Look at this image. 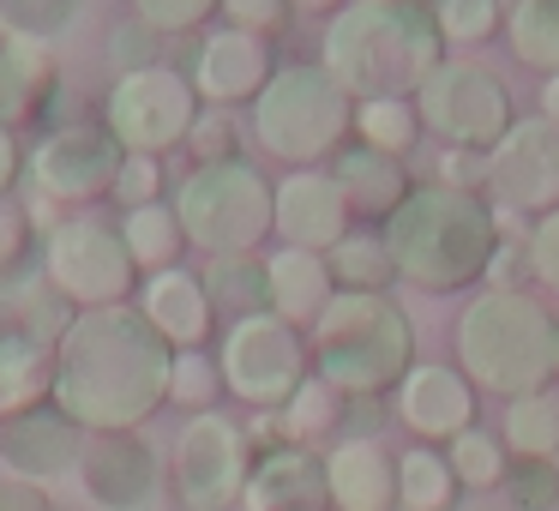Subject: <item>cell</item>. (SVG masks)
<instances>
[{
    "mask_svg": "<svg viewBox=\"0 0 559 511\" xmlns=\"http://www.w3.org/2000/svg\"><path fill=\"white\" fill-rule=\"evenodd\" d=\"M175 349L151 319L127 307H91L55 343V409L85 433H139L169 403Z\"/></svg>",
    "mask_w": 559,
    "mask_h": 511,
    "instance_id": "cell-1",
    "label": "cell"
},
{
    "mask_svg": "<svg viewBox=\"0 0 559 511\" xmlns=\"http://www.w3.org/2000/svg\"><path fill=\"white\" fill-rule=\"evenodd\" d=\"M379 235L391 247L397 283H409L421 295H463L487 283V265L506 241V223L487 205V193L415 181V193L391 211Z\"/></svg>",
    "mask_w": 559,
    "mask_h": 511,
    "instance_id": "cell-2",
    "label": "cell"
},
{
    "mask_svg": "<svg viewBox=\"0 0 559 511\" xmlns=\"http://www.w3.org/2000/svg\"><path fill=\"white\" fill-rule=\"evenodd\" d=\"M445 61V37L415 0H349L337 19H325V37H319V67L355 103L415 97Z\"/></svg>",
    "mask_w": 559,
    "mask_h": 511,
    "instance_id": "cell-3",
    "label": "cell"
},
{
    "mask_svg": "<svg viewBox=\"0 0 559 511\" xmlns=\"http://www.w3.org/2000/svg\"><path fill=\"white\" fill-rule=\"evenodd\" d=\"M457 367L475 391L530 397L559 379V319L535 289H475L457 313Z\"/></svg>",
    "mask_w": 559,
    "mask_h": 511,
    "instance_id": "cell-4",
    "label": "cell"
},
{
    "mask_svg": "<svg viewBox=\"0 0 559 511\" xmlns=\"http://www.w3.org/2000/svg\"><path fill=\"white\" fill-rule=\"evenodd\" d=\"M307 343H313V373L355 403L397 391L403 373L415 367V319L391 295L337 289L331 307L313 319Z\"/></svg>",
    "mask_w": 559,
    "mask_h": 511,
    "instance_id": "cell-5",
    "label": "cell"
},
{
    "mask_svg": "<svg viewBox=\"0 0 559 511\" xmlns=\"http://www.w3.org/2000/svg\"><path fill=\"white\" fill-rule=\"evenodd\" d=\"M253 145L283 169H325L355 139V97L319 61H283L253 97Z\"/></svg>",
    "mask_w": 559,
    "mask_h": 511,
    "instance_id": "cell-6",
    "label": "cell"
},
{
    "mask_svg": "<svg viewBox=\"0 0 559 511\" xmlns=\"http://www.w3.org/2000/svg\"><path fill=\"white\" fill-rule=\"evenodd\" d=\"M181 235L193 253L229 259V253H265L277 235V181L253 157L193 163L169 193Z\"/></svg>",
    "mask_w": 559,
    "mask_h": 511,
    "instance_id": "cell-7",
    "label": "cell"
},
{
    "mask_svg": "<svg viewBox=\"0 0 559 511\" xmlns=\"http://www.w3.org/2000/svg\"><path fill=\"white\" fill-rule=\"evenodd\" d=\"M43 283L61 295L73 313L91 307H127L139 301V265L127 253L121 229L97 211H67L61 229L43 241Z\"/></svg>",
    "mask_w": 559,
    "mask_h": 511,
    "instance_id": "cell-8",
    "label": "cell"
},
{
    "mask_svg": "<svg viewBox=\"0 0 559 511\" xmlns=\"http://www.w3.org/2000/svg\"><path fill=\"white\" fill-rule=\"evenodd\" d=\"M217 373L223 391L247 409H283L295 391L313 379V343H307L301 325L265 313L229 319L217 337Z\"/></svg>",
    "mask_w": 559,
    "mask_h": 511,
    "instance_id": "cell-9",
    "label": "cell"
},
{
    "mask_svg": "<svg viewBox=\"0 0 559 511\" xmlns=\"http://www.w3.org/2000/svg\"><path fill=\"white\" fill-rule=\"evenodd\" d=\"M199 115H205V103H199L187 67L175 61L145 67V73H121L109 85V97H103V127L115 133V145L127 157H169V151H181L193 139Z\"/></svg>",
    "mask_w": 559,
    "mask_h": 511,
    "instance_id": "cell-10",
    "label": "cell"
},
{
    "mask_svg": "<svg viewBox=\"0 0 559 511\" xmlns=\"http://www.w3.org/2000/svg\"><path fill=\"white\" fill-rule=\"evenodd\" d=\"M415 109H421V133H433L445 151H493L499 139L518 121V103L511 85L481 61H463L451 55L421 91H415Z\"/></svg>",
    "mask_w": 559,
    "mask_h": 511,
    "instance_id": "cell-11",
    "label": "cell"
},
{
    "mask_svg": "<svg viewBox=\"0 0 559 511\" xmlns=\"http://www.w3.org/2000/svg\"><path fill=\"white\" fill-rule=\"evenodd\" d=\"M253 475V445L247 427L223 409L187 415V427L175 433L169 451V487L181 511H235Z\"/></svg>",
    "mask_w": 559,
    "mask_h": 511,
    "instance_id": "cell-12",
    "label": "cell"
},
{
    "mask_svg": "<svg viewBox=\"0 0 559 511\" xmlns=\"http://www.w3.org/2000/svg\"><path fill=\"white\" fill-rule=\"evenodd\" d=\"M127 151L103 121H61L25 151V181L61 211H91L115 193Z\"/></svg>",
    "mask_w": 559,
    "mask_h": 511,
    "instance_id": "cell-13",
    "label": "cell"
},
{
    "mask_svg": "<svg viewBox=\"0 0 559 511\" xmlns=\"http://www.w3.org/2000/svg\"><path fill=\"white\" fill-rule=\"evenodd\" d=\"M487 205L499 223H542L559 211V127L518 115L511 133L487 151Z\"/></svg>",
    "mask_w": 559,
    "mask_h": 511,
    "instance_id": "cell-14",
    "label": "cell"
},
{
    "mask_svg": "<svg viewBox=\"0 0 559 511\" xmlns=\"http://www.w3.org/2000/svg\"><path fill=\"white\" fill-rule=\"evenodd\" d=\"M277 49L271 37H253V31H235V25H211L193 37V61H187V79H193L199 103L205 109H253V97L271 85L277 73Z\"/></svg>",
    "mask_w": 559,
    "mask_h": 511,
    "instance_id": "cell-15",
    "label": "cell"
},
{
    "mask_svg": "<svg viewBox=\"0 0 559 511\" xmlns=\"http://www.w3.org/2000/svg\"><path fill=\"white\" fill-rule=\"evenodd\" d=\"M475 397L469 373L451 361H415L397 385V421L415 433V445H451L457 433L475 427Z\"/></svg>",
    "mask_w": 559,
    "mask_h": 511,
    "instance_id": "cell-16",
    "label": "cell"
},
{
    "mask_svg": "<svg viewBox=\"0 0 559 511\" xmlns=\"http://www.w3.org/2000/svg\"><path fill=\"white\" fill-rule=\"evenodd\" d=\"M79 482L97 511H145L163 487V463L139 433H91L85 457H79Z\"/></svg>",
    "mask_w": 559,
    "mask_h": 511,
    "instance_id": "cell-17",
    "label": "cell"
},
{
    "mask_svg": "<svg viewBox=\"0 0 559 511\" xmlns=\"http://www.w3.org/2000/svg\"><path fill=\"white\" fill-rule=\"evenodd\" d=\"M355 229V211L331 169H289L277 181V247H307V253H331L343 235Z\"/></svg>",
    "mask_w": 559,
    "mask_h": 511,
    "instance_id": "cell-18",
    "label": "cell"
},
{
    "mask_svg": "<svg viewBox=\"0 0 559 511\" xmlns=\"http://www.w3.org/2000/svg\"><path fill=\"white\" fill-rule=\"evenodd\" d=\"M85 427L73 415H61L55 403H37V409L0 421V470L31 475V482H55V475L79 470L85 457Z\"/></svg>",
    "mask_w": 559,
    "mask_h": 511,
    "instance_id": "cell-19",
    "label": "cell"
},
{
    "mask_svg": "<svg viewBox=\"0 0 559 511\" xmlns=\"http://www.w3.org/2000/svg\"><path fill=\"white\" fill-rule=\"evenodd\" d=\"M133 307L151 319V331H157L175 355H181V349H205L211 331H217V307H211L199 271H187V265H169V271H157V277H145Z\"/></svg>",
    "mask_w": 559,
    "mask_h": 511,
    "instance_id": "cell-20",
    "label": "cell"
},
{
    "mask_svg": "<svg viewBox=\"0 0 559 511\" xmlns=\"http://www.w3.org/2000/svg\"><path fill=\"white\" fill-rule=\"evenodd\" d=\"M331 511H403L397 506V457L373 433H349L325 451Z\"/></svg>",
    "mask_w": 559,
    "mask_h": 511,
    "instance_id": "cell-21",
    "label": "cell"
},
{
    "mask_svg": "<svg viewBox=\"0 0 559 511\" xmlns=\"http://www.w3.org/2000/svg\"><path fill=\"white\" fill-rule=\"evenodd\" d=\"M241 511H331L325 457H313V445H271L253 457Z\"/></svg>",
    "mask_w": 559,
    "mask_h": 511,
    "instance_id": "cell-22",
    "label": "cell"
},
{
    "mask_svg": "<svg viewBox=\"0 0 559 511\" xmlns=\"http://www.w3.org/2000/svg\"><path fill=\"white\" fill-rule=\"evenodd\" d=\"M325 169H331V181L343 187V199H349V211H355L361 229H385V217L415 193L409 163L385 157V151H373V145H355V139L325 163Z\"/></svg>",
    "mask_w": 559,
    "mask_h": 511,
    "instance_id": "cell-23",
    "label": "cell"
},
{
    "mask_svg": "<svg viewBox=\"0 0 559 511\" xmlns=\"http://www.w3.org/2000/svg\"><path fill=\"white\" fill-rule=\"evenodd\" d=\"M265 283H271V313L289 319V325L313 331V319L331 307L337 283H331L325 253H307V247H271L265 253Z\"/></svg>",
    "mask_w": 559,
    "mask_h": 511,
    "instance_id": "cell-24",
    "label": "cell"
},
{
    "mask_svg": "<svg viewBox=\"0 0 559 511\" xmlns=\"http://www.w3.org/2000/svg\"><path fill=\"white\" fill-rule=\"evenodd\" d=\"M55 403V343L31 331H0V421Z\"/></svg>",
    "mask_w": 559,
    "mask_h": 511,
    "instance_id": "cell-25",
    "label": "cell"
},
{
    "mask_svg": "<svg viewBox=\"0 0 559 511\" xmlns=\"http://www.w3.org/2000/svg\"><path fill=\"white\" fill-rule=\"evenodd\" d=\"M115 229H121L127 253H133V265H139V277H157V271H169V265H181V259H187V235H181V217H175L169 199L121 211Z\"/></svg>",
    "mask_w": 559,
    "mask_h": 511,
    "instance_id": "cell-26",
    "label": "cell"
},
{
    "mask_svg": "<svg viewBox=\"0 0 559 511\" xmlns=\"http://www.w3.org/2000/svg\"><path fill=\"white\" fill-rule=\"evenodd\" d=\"M217 319H247L271 307V283H265V253H229V259H205L199 265Z\"/></svg>",
    "mask_w": 559,
    "mask_h": 511,
    "instance_id": "cell-27",
    "label": "cell"
},
{
    "mask_svg": "<svg viewBox=\"0 0 559 511\" xmlns=\"http://www.w3.org/2000/svg\"><path fill=\"white\" fill-rule=\"evenodd\" d=\"M506 49L523 73H559V0H511L506 7Z\"/></svg>",
    "mask_w": 559,
    "mask_h": 511,
    "instance_id": "cell-28",
    "label": "cell"
},
{
    "mask_svg": "<svg viewBox=\"0 0 559 511\" xmlns=\"http://www.w3.org/2000/svg\"><path fill=\"white\" fill-rule=\"evenodd\" d=\"M325 265H331V283H337V289H349V295H391V283H397V265H391L385 235L361 229V223H355V229L331 247Z\"/></svg>",
    "mask_w": 559,
    "mask_h": 511,
    "instance_id": "cell-29",
    "label": "cell"
},
{
    "mask_svg": "<svg viewBox=\"0 0 559 511\" xmlns=\"http://www.w3.org/2000/svg\"><path fill=\"white\" fill-rule=\"evenodd\" d=\"M506 451L518 463H559V391H530L506 403Z\"/></svg>",
    "mask_w": 559,
    "mask_h": 511,
    "instance_id": "cell-30",
    "label": "cell"
},
{
    "mask_svg": "<svg viewBox=\"0 0 559 511\" xmlns=\"http://www.w3.org/2000/svg\"><path fill=\"white\" fill-rule=\"evenodd\" d=\"M355 145H373L385 157H409L421 145V109L415 97H367L355 103Z\"/></svg>",
    "mask_w": 559,
    "mask_h": 511,
    "instance_id": "cell-31",
    "label": "cell"
},
{
    "mask_svg": "<svg viewBox=\"0 0 559 511\" xmlns=\"http://www.w3.org/2000/svg\"><path fill=\"white\" fill-rule=\"evenodd\" d=\"M451 494H457V475H451L439 445H409L397 457V506L403 511H445Z\"/></svg>",
    "mask_w": 559,
    "mask_h": 511,
    "instance_id": "cell-32",
    "label": "cell"
},
{
    "mask_svg": "<svg viewBox=\"0 0 559 511\" xmlns=\"http://www.w3.org/2000/svg\"><path fill=\"white\" fill-rule=\"evenodd\" d=\"M433 25L451 55L487 49L506 37V0H433Z\"/></svg>",
    "mask_w": 559,
    "mask_h": 511,
    "instance_id": "cell-33",
    "label": "cell"
},
{
    "mask_svg": "<svg viewBox=\"0 0 559 511\" xmlns=\"http://www.w3.org/2000/svg\"><path fill=\"white\" fill-rule=\"evenodd\" d=\"M343 403H349V397H343L337 385H325V379L313 373V379H307V385H301V391H295V397L277 409L283 445H313V439H325L331 427L343 421Z\"/></svg>",
    "mask_w": 559,
    "mask_h": 511,
    "instance_id": "cell-34",
    "label": "cell"
},
{
    "mask_svg": "<svg viewBox=\"0 0 559 511\" xmlns=\"http://www.w3.org/2000/svg\"><path fill=\"white\" fill-rule=\"evenodd\" d=\"M445 463L451 475H457V487H475V494H493V487H506V470H511V451L499 433H487V427H469V433H457L445 445Z\"/></svg>",
    "mask_w": 559,
    "mask_h": 511,
    "instance_id": "cell-35",
    "label": "cell"
},
{
    "mask_svg": "<svg viewBox=\"0 0 559 511\" xmlns=\"http://www.w3.org/2000/svg\"><path fill=\"white\" fill-rule=\"evenodd\" d=\"M223 397V373H217V355L205 349H181L175 355V373H169V403H181V409H217Z\"/></svg>",
    "mask_w": 559,
    "mask_h": 511,
    "instance_id": "cell-36",
    "label": "cell"
},
{
    "mask_svg": "<svg viewBox=\"0 0 559 511\" xmlns=\"http://www.w3.org/2000/svg\"><path fill=\"white\" fill-rule=\"evenodd\" d=\"M127 7H133V19L151 25L157 37H199V31H211L223 0H127Z\"/></svg>",
    "mask_w": 559,
    "mask_h": 511,
    "instance_id": "cell-37",
    "label": "cell"
},
{
    "mask_svg": "<svg viewBox=\"0 0 559 511\" xmlns=\"http://www.w3.org/2000/svg\"><path fill=\"white\" fill-rule=\"evenodd\" d=\"M73 13H79V0H0V31L55 43L67 25H73Z\"/></svg>",
    "mask_w": 559,
    "mask_h": 511,
    "instance_id": "cell-38",
    "label": "cell"
},
{
    "mask_svg": "<svg viewBox=\"0 0 559 511\" xmlns=\"http://www.w3.org/2000/svg\"><path fill=\"white\" fill-rule=\"evenodd\" d=\"M163 43H169V37H157L151 25L121 19V25L109 31V67H115V79H121V73H145V67H163Z\"/></svg>",
    "mask_w": 559,
    "mask_h": 511,
    "instance_id": "cell-39",
    "label": "cell"
},
{
    "mask_svg": "<svg viewBox=\"0 0 559 511\" xmlns=\"http://www.w3.org/2000/svg\"><path fill=\"white\" fill-rule=\"evenodd\" d=\"M31 247H37V223H31L25 199H0V283H13L25 271Z\"/></svg>",
    "mask_w": 559,
    "mask_h": 511,
    "instance_id": "cell-40",
    "label": "cell"
},
{
    "mask_svg": "<svg viewBox=\"0 0 559 511\" xmlns=\"http://www.w3.org/2000/svg\"><path fill=\"white\" fill-rule=\"evenodd\" d=\"M506 487L518 511H554L559 506V463H511Z\"/></svg>",
    "mask_w": 559,
    "mask_h": 511,
    "instance_id": "cell-41",
    "label": "cell"
},
{
    "mask_svg": "<svg viewBox=\"0 0 559 511\" xmlns=\"http://www.w3.org/2000/svg\"><path fill=\"white\" fill-rule=\"evenodd\" d=\"M187 151H193V163H223V157H241V127H235L229 109H205L193 127V139H187Z\"/></svg>",
    "mask_w": 559,
    "mask_h": 511,
    "instance_id": "cell-42",
    "label": "cell"
},
{
    "mask_svg": "<svg viewBox=\"0 0 559 511\" xmlns=\"http://www.w3.org/2000/svg\"><path fill=\"white\" fill-rule=\"evenodd\" d=\"M217 19L235 31H253V37H277V31H289L295 7L289 0H223Z\"/></svg>",
    "mask_w": 559,
    "mask_h": 511,
    "instance_id": "cell-43",
    "label": "cell"
},
{
    "mask_svg": "<svg viewBox=\"0 0 559 511\" xmlns=\"http://www.w3.org/2000/svg\"><path fill=\"white\" fill-rule=\"evenodd\" d=\"M523 247H530V283H542L547 295H559V211L523 229Z\"/></svg>",
    "mask_w": 559,
    "mask_h": 511,
    "instance_id": "cell-44",
    "label": "cell"
},
{
    "mask_svg": "<svg viewBox=\"0 0 559 511\" xmlns=\"http://www.w3.org/2000/svg\"><path fill=\"white\" fill-rule=\"evenodd\" d=\"M115 205L133 211V205H157L163 199V157H127L121 163V181H115Z\"/></svg>",
    "mask_w": 559,
    "mask_h": 511,
    "instance_id": "cell-45",
    "label": "cell"
},
{
    "mask_svg": "<svg viewBox=\"0 0 559 511\" xmlns=\"http://www.w3.org/2000/svg\"><path fill=\"white\" fill-rule=\"evenodd\" d=\"M481 289H530V247H523V235L511 241V229H506V241H499Z\"/></svg>",
    "mask_w": 559,
    "mask_h": 511,
    "instance_id": "cell-46",
    "label": "cell"
},
{
    "mask_svg": "<svg viewBox=\"0 0 559 511\" xmlns=\"http://www.w3.org/2000/svg\"><path fill=\"white\" fill-rule=\"evenodd\" d=\"M433 181L463 187V193H487V157L481 151H445L439 145V175Z\"/></svg>",
    "mask_w": 559,
    "mask_h": 511,
    "instance_id": "cell-47",
    "label": "cell"
},
{
    "mask_svg": "<svg viewBox=\"0 0 559 511\" xmlns=\"http://www.w3.org/2000/svg\"><path fill=\"white\" fill-rule=\"evenodd\" d=\"M0 511H55V494H49V482L0 470Z\"/></svg>",
    "mask_w": 559,
    "mask_h": 511,
    "instance_id": "cell-48",
    "label": "cell"
},
{
    "mask_svg": "<svg viewBox=\"0 0 559 511\" xmlns=\"http://www.w3.org/2000/svg\"><path fill=\"white\" fill-rule=\"evenodd\" d=\"M19 181H25V139H19V127L0 121V199H13Z\"/></svg>",
    "mask_w": 559,
    "mask_h": 511,
    "instance_id": "cell-49",
    "label": "cell"
},
{
    "mask_svg": "<svg viewBox=\"0 0 559 511\" xmlns=\"http://www.w3.org/2000/svg\"><path fill=\"white\" fill-rule=\"evenodd\" d=\"M535 115L559 127V73H554V79H542V91H535Z\"/></svg>",
    "mask_w": 559,
    "mask_h": 511,
    "instance_id": "cell-50",
    "label": "cell"
},
{
    "mask_svg": "<svg viewBox=\"0 0 559 511\" xmlns=\"http://www.w3.org/2000/svg\"><path fill=\"white\" fill-rule=\"evenodd\" d=\"M289 7H295V13H307V19H337L349 0H289Z\"/></svg>",
    "mask_w": 559,
    "mask_h": 511,
    "instance_id": "cell-51",
    "label": "cell"
},
{
    "mask_svg": "<svg viewBox=\"0 0 559 511\" xmlns=\"http://www.w3.org/2000/svg\"><path fill=\"white\" fill-rule=\"evenodd\" d=\"M0 67H7V31H0Z\"/></svg>",
    "mask_w": 559,
    "mask_h": 511,
    "instance_id": "cell-52",
    "label": "cell"
},
{
    "mask_svg": "<svg viewBox=\"0 0 559 511\" xmlns=\"http://www.w3.org/2000/svg\"><path fill=\"white\" fill-rule=\"evenodd\" d=\"M415 7H427V13H433V0H415Z\"/></svg>",
    "mask_w": 559,
    "mask_h": 511,
    "instance_id": "cell-53",
    "label": "cell"
}]
</instances>
